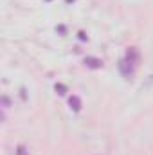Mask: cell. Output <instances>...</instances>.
Here are the masks:
<instances>
[{
  "instance_id": "4",
  "label": "cell",
  "mask_w": 153,
  "mask_h": 155,
  "mask_svg": "<svg viewBox=\"0 0 153 155\" xmlns=\"http://www.w3.org/2000/svg\"><path fill=\"white\" fill-rule=\"evenodd\" d=\"M69 105H70V108H72L74 112H79V110H81V99H79L77 96H70V97H69Z\"/></svg>"
},
{
  "instance_id": "7",
  "label": "cell",
  "mask_w": 153,
  "mask_h": 155,
  "mask_svg": "<svg viewBox=\"0 0 153 155\" xmlns=\"http://www.w3.org/2000/svg\"><path fill=\"white\" fill-rule=\"evenodd\" d=\"M2 107H4V108L9 107V97H7V96H2Z\"/></svg>"
},
{
  "instance_id": "9",
  "label": "cell",
  "mask_w": 153,
  "mask_h": 155,
  "mask_svg": "<svg viewBox=\"0 0 153 155\" xmlns=\"http://www.w3.org/2000/svg\"><path fill=\"white\" fill-rule=\"evenodd\" d=\"M67 2H74V0H67Z\"/></svg>"
},
{
  "instance_id": "1",
  "label": "cell",
  "mask_w": 153,
  "mask_h": 155,
  "mask_svg": "<svg viewBox=\"0 0 153 155\" xmlns=\"http://www.w3.org/2000/svg\"><path fill=\"white\" fill-rule=\"evenodd\" d=\"M135 63H132V61H128L126 58H122L121 61H119V71H121V74L122 76H126V78H130L133 72H135Z\"/></svg>"
},
{
  "instance_id": "2",
  "label": "cell",
  "mask_w": 153,
  "mask_h": 155,
  "mask_svg": "<svg viewBox=\"0 0 153 155\" xmlns=\"http://www.w3.org/2000/svg\"><path fill=\"white\" fill-rule=\"evenodd\" d=\"M85 65H86L88 69H101V67H103V60L94 58V56H86V58H85Z\"/></svg>"
},
{
  "instance_id": "10",
  "label": "cell",
  "mask_w": 153,
  "mask_h": 155,
  "mask_svg": "<svg viewBox=\"0 0 153 155\" xmlns=\"http://www.w3.org/2000/svg\"><path fill=\"white\" fill-rule=\"evenodd\" d=\"M45 2H50V0H45Z\"/></svg>"
},
{
  "instance_id": "6",
  "label": "cell",
  "mask_w": 153,
  "mask_h": 155,
  "mask_svg": "<svg viewBox=\"0 0 153 155\" xmlns=\"http://www.w3.org/2000/svg\"><path fill=\"white\" fill-rule=\"evenodd\" d=\"M16 155H29V152L25 150V146H18L16 148Z\"/></svg>"
},
{
  "instance_id": "3",
  "label": "cell",
  "mask_w": 153,
  "mask_h": 155,
  "mask_svg": "<svg viewBox=\"0 0 153 155\" xmlns=\"http://www.w3.org/2000/svg\"><path fill=\"white\" fill-rule=\"evenodd\" d=\"M128 61H132V63H135L137 65V61H139V51L135 49V47H130L128 51H126V56H124Z\"/></svg>"
},
{
  "instance_id": "5",
  "label": "cell",
  "mask_w": 153,
  "mask_h": 155,
  "mask_svg": "<svg viewBox=\"0 0 153 155\" xmlns=\"http://www.w3.org/2000/svg\"><path fill=\"white\" fill-rule=\"evenodd\" d=\"M56 92H58L60 96H63V94L67 92V88H65V85H61V83H60V85H56Z\"/></svg>"
},
{
  "instance_id": "8",
  "label": "cell",
  "mask_w": 153,
  "mask_h": 155,
  "mask_svg": "<svg viewBox=\"0 0 153 155\" xmlns=\"http://www.w3.org/2000/svg\"><path fill=\"white\" fill-rule=\"evenodd\" d=\"M79 40H86V35H85V33H83V31H81V33H79Z\"/></svg>"
}]
</instances>
